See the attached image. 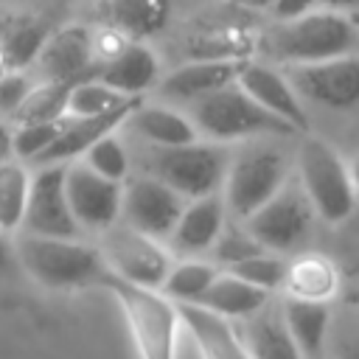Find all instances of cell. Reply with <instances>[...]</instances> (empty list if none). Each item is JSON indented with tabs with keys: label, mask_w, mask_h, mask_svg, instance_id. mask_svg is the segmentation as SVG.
Wrapping results in <instances>:
<instances>
[{
	"label": "cell",
	"mask_w": 359,
	"mask_h": 359,
	"mask_svg": "<svg viewBox=\"0 0 359 359\" xmlns=\"http://www.w3.org/2000/svg\"><path fill=\"white\" fill-rule=\"evenodd\" d=\"M272 300V292H264L258 286H252L250 280L238 278L236 272H219L216 280L210 283V289L202 294V300L196 306L227 317V320H244L252 317L255 311H261L266 303Z\"/></svg>",
	"instance_id": "23"
},
{
	"label": "cell",
	"mask_w": 359,
	"mask_h": 359,
	"mask_svg": "<svg viewBox=\"0 0 359 359\" xmlns=\"http://www.w3.org/2000/svg\"><path fill=\"white\" fill-rule=\"evenodd\" d=\"M238 334L252 359H306L283 323L280 306H272V300L252 317H244Z\"/></svg>",
	"instance_id": "22"
},
{
	"label": "cell",
	"mask_w": 359,
	"mask_h": 359,
	"mask_svg": "<svg viewBox=\"0 0 359 359\" xmlns=\"http://www.w3.org/2000/svg\"><path fill=\"white\" fill-rule=\"evenodd\" d=\"M297 182L325 224H342L359 205L348 163L314 135H306L297 149Z\"/></svg>",
	"instance_id": "5"
},
{
	"label": "cell",
	"mask_w": 359,
	"mask_h": 359,
	"mask_svg": "<svg viewBox=\"0 0 359 359\" xmlns=\"http://www.w3.org/2000/svg\"><path fill=\"white\" fill-rule=\"evenodd\" d=\"M280 314H283V323H286L292 339L297 342L300 353L306 359H323L331 317H334L331 300H311V297L283 294Z\"/></svg>",
	"instance_id": "21"
},
{
	"label": "cell",
	"mask_w": 359,
	"mask_h": 359,
	"mask_svg": "<svg viewBox=\"0 0 359 359\" xmlns=\"http://www.w3.org/2000/svg\"><path fill=\"white\" fill-rule=\"evenodd\" d=\"M247 59H233V56H205L194 59L177 70H171L160 81V93L171 101H199L227 84H233L241 73Z\"/></svg>",
	"instance_id": "18"
},
{
	"label": "cell",
	"mask_w": 359,
	"mask_h": 359,
	"mask_svg": "<svg viewBox=\"0 0 359 359\" xmlns=\"http://www.w3.org/2000/svg\"><path fill=\"white\" fill-rule=\"evenodd\" d=\"M0 115H6V107H3V98H0Z\"/></svg>",
	"instance_id": "43"
},
{
	"label": "cell",
	"mask_w": 359,
	"mask_h": 359,
	"mask_svg": "<svg viewBox=\"0 0 359 359\" xmlns=\"http://www.w3.org/2000/svg\"><path fill=\"white\" fill-rule=\"evenodd\" d=\"M50 36V25L39 17H3L0 20V73L25 70L36 62L45 39Z\"/></svg>",
	"instance_id": "24"
},
{
	"label": "cell",
	"mask_w": 359,
	"mask_h": 359,
	"mask_svg": "<svg viewBox=\"0 0 359 359\" xmlns=\"http://www.w3.org/2000/svg\"><path fill=\"white\" fill-rule=\"evenodd\" d=\"M101 20L126 39H146L168 20V0H101Z\"/></svg>",
	"instance_id": "26"
},
{
	"label": "cell",
	"mask_w": 359,
	"mask_h": 359,
	"mask_svg": "<svg viewBox=\"0 0 359 359\" xmlns=\"http://www.w3.org/2000/svg\"><path fill=\"white\" fill-rule=\"evenodd\" d=\"M314 208L303 194L300 182H286L269 202H264L252 216L244 219L247 230L272 252H292L306 244L314 230Z\"/></svg>",
	"instance_id": "9"
},
{
	"label": "cell",
	"mask_w": 359,
	"mask_h": 359,
	"mask_svg": "<svg viewBox=\"0 0 359 359\" xmlns=\"http://www.w3.org/2000/svg\"><path fill=\"white\" fill-rule=\"evenodd\" d=\"M219 272L222 269H219L216 261L182 258V261H177L171 266V272H168V278H165L160 292L165 297H171L174 303H199Z\"/></svg>",
	"instance_id": "28"
},
{
	"label": "cell",
	"mask_w": 359,
	"mask_h": 359,
	"mask_svg": "<svg viewBox=\"0 0 359 359\" xmlns=\"http://www.w3.org/2000/svg\"><path fill=\"white\" fill-rule=\"evenodd\" d=\"M191 118L199 135L216 143H233L261 135H297L292 123L264 109L247 90H241L238 81L194 101Z\"/></svg>",
	"instance_id": "4"
},
{
	"label": "cell",
	"mask_w": 359,
	"mask_h": 359,
	"mask_svg": "<svg viewBox=\"0 0 359 359\" xmlns=\"http://www.w3.org/2000/svg\"><path fill=\"white\" fill-rule=\"evenodd\" d=\"M76 81H39L22 98V104L11 112L14 123H36V121H59L67 115V98Z\"/></svg>",
	"instance_id": "29"
},
{
	"label": "cell",
	"mask_w": 359,
	"mask_h": 359,
	"mask_svg": "<svg viewBox=\"0 0 359 359\" xmlns=\"http://www.w3.org/2000/svg\"><path fill=\"white\" fill-rule=\"evenodd\" d=\"M14 258H17V250H14V244H11V241L3 236V230H0V275L11 269Z\"/></svg>",
	"instance_id": "39"
},
{
	"label": "cell",
	"mask_w": 359,
	"mask_h": 359,
	"mask_svg": "<svg viewBox=\"0 0 359 359\" xmlns=\"http://www.w3.org/2000/svg\"><path fill=\"white\" fill-rule=\"evenodd\" d=\"M325 359H359V297H351L331 317Z\"/></svg>",
	"instance_id": "33"
},
{
	"label": "cell",
	"mask_w": 359,
	"mask_h": 359,
	"mask_svg": "<svg viewBox=\"0 0 359 359\" xmlns=\"http://www.w3.org/2000/svg\"><path fill=\"white\" fill-rule=\"evenodd\" d=\"M65 188H67L70 210L81 230L104 233L115 222H121L123 182L101 177L87 163H67Z\"/></svg>",
	"instance_id": "13"
},
{
	"label": "cell",
	"mask_w": 359,
	"mask_h": 359,
	"mask_svg": "<svg viewBox=\"0 0 359 359\" xmlns=\"http://www.w3.org/2000/svg\"><path fill=\"white\" fill-rule=\"evenodd\" d=\"M180 323L188 328L199 359H252L238 328L196 303H177Z\"/></svg>",
	"instance_id": "19"
},
{
	"label": "cell",
	"mask_w": 359,
	"mask_h": 359,
	"mask_svg": "<svg viewBox=\"0 0 359 359\" xmlns=\"http://www.w3.org/2000/svg\"><path fill=\"white\" fill-rule=\"evenodd\" d=\"M261 250H266V247L247 230V224H224L216 244L210 247V255L219 266L227 269V266H233V264H238V261H244Z\"/></svg>",
	"instance_id": "35"
},
{
	"label": "cell",
	"mask_w": 359,
	"mask_h": 359,
	"mask_svg": "<svg viewBox=\"0 0 359 359\" xmlns=\"http://www.w3.org/2000/svg\"><path fill=\"white\" fill-rule=\"evenodd\" d=\"M236 81L264 109H269L272 115H278L286 123H292L297 129V135H309V129H311L309 112L303 107V98L297 95V90L292 87V81L286 76H280L278 70H272V67H266L261 62H244V67H241Z\"/></svg>",
	"instance_id": "17"
},
{
	"label": "cell",
	"mask_w": 359,
	"mask_h": 359,
	"mask_svg": "<svg viewBox=\"0 0 359 359\" xmlns=\"http://www.w3.org/2000/svg\"><path fill=\"white\" fill-rule=\"evenodd\" d=\"M62 121H36V123H17L14 126V157L20 160H28V163H36L45 149L56 140L59 129H62Z\"/></svg>",
	"instance_id": "36"
},
{
	"label": "cell",
	"mask_w": 359,
	"mask_h": 359,
	"mask_svg": "<svg viewBox=\"0 0 359 359\" xmlns=\"http://www.w3.org/2000/svg\"><path fill=\"white\" fill-rule=\"evenodd\" d=\"M185 208V196L177 194L168 182H163L154 174L146 177H135L123 185V205H121V219L157 238V241H168L171 230L180 222V213Z\"/></svg>",
	"instance_id": "11"
},
{
	"label": "cell",
	"mask_w": 359,
	"mask_h": 359,
	"mask_svg": "<svg viewBox=\"0 0 359 359\" xmlns=\"http://www.w3.org/2000/svg\"><path fill=\"white\" fill-rule=\"evenodd\" d=\"M289 182L286 154L269 143H252L230 157L224 177V205L227 210L244 222L264 202H269Z\"/></svg>",
	"instance_id": "7"
},
{
	"label": "cell",
	"mask_w": 359,
	"mask_h": 359,
	"mask_svg": "<svg viewBox=\"0 0 359 359\" xmlns=\"http://www.w3.org/2000/svg\"><path fill=\"white\" fill-rule=\"evenodd\" d=\"M227 272H236L238 278L250 280L252 286L264 289V292H280L286 283V272H289V261L280 258V252L272 250H261L233 266H227Z\"/></svg>",
	"instance_id": "32"
},
{
	"label": "cell",
	"mask_w": 359,
	"mask_h": 359,
	"mask_svg": "<svg viewBox=\"0 0 359 359\" xmlns=\"http://www.w3.org/2000/svg\"><path fill=\"white\" fill-rule=\"evenodd\" d=\"M244 8H272V0H236Z\"/></svg>",
	"instance_id": "42"
},
{
	"label": "cell",
	"mask_w": 359,
	"mask_h": 359,
	"mask_svg": "<svg viewBox=\"0 0 359 359\" xmlns=\"http://www.w3.org/2000/svg\"><path fill=\"white\" fill-rule=\"evenodd\" d=\"M95 39L84 25H65L50 31L36 56L42 81H81L95 76Z\"/></svg>",
	"instance_id": "14"
},
{
	"label": "cell",
	"mask_w": 359,
	"mask_h": 359,
	"mask_svg": "<svg viewBox=\"0 0 359 359\" xmlns=\"http://www.w3.org/2000/svg\"><path fill=\"white\" fill-rule=\"evenodd\" d=\"M230 151L216 140H194L182 146H154L149 171L168 182L185 199L219 194L227 177Z\"/></svg>",
	"instance_id": "6"
},
{
	"label": "cell",
	"mask_w": 359,
	"mask_h": 359,
	"mask_svg": "<svg viewBox=\"0 0 359 359\" xmlns=\"http://www.w3.org/2000/svg\"><path fill=\"white\" fill-rule=\"evenodd\" d=\"M314 6L317 0H272V14L278 17V22H286L314 11Z\"/></svg>",
	"instance_id": "37"
},
{
	"label": "cell",
	"mask_w": 359,
	"mask_h": 359,
	"mask_svg": "<svg viewBox=\"0 0 359 359\" xmlns=\"http://www.w3.org/2000/svg\"><path fill=\"white\" fill-rule=\"evenodd\" d=\"M28 191H31V174L14 160L0 163V230L3 233L22 227Z\"/></svg>",
	"instance_id": "30"
},
{
	"label": "cell",
	"mask_w": 359,
	"mask_h": 359,
	"mask_svg": "<svg viewBox=\"0 0 359 359\" xmlns=\"http://www.w3.org/2000/svg\"><path fill=\"white\" fill-rule=\"evenodd\" d=\"M317 6L331 8V11H345V8H356L359 0H317Z\"/></svg>",
	"instance_id": "40"
},
{
	"label": "cell",
	"mask_w": 359,
	"mask_h": 359,
	"mask_svg": "<svg viewBox=\"0 0 359 359\" xmlns=\"http://www.w3.org/2000/svg\"><path fill=\"white\" fill-rule=\"evenodd\" d=\"M104 289L118 300L129 325L137 359H174L180 311L171 297L157 289H143L118 275H107Z\"/></svg>",
	"instance_id": "3"
},
{
	"label": "cell",
	"mask_w": 359,
	"mask_h": 359,
	"mask_svg": "<svg viewBox=\"0 0 359 359\" xmlns=\"http://www.w3.org/2000/svg\"><path fill=\"white\" fill-rule=\"evenodd\" d=\"M348 171H351V182H353V191L359 199V154H353V160L348 163Z\"/></svg>",
	"instance_id": "41"
},
{
	"label": "cell",
	"mask_w": 359,
	"mask_h": 359,
	"mask_svg": "<svg viewBox=\"0 0 359 359\" xmlns=\"http://www.w3.org/2000/svg\"><path fill=\"white\" fill-rule=\"evenodd\" d=\"M353 297H359V286H356V294H353Z\"/></svg>",
	"instance_id": "44"
},
{
	"label": "cell",
	"mask_w": 359,
	"mask_h": 359,
	"mask_svg": "<svg viewBox=\"0 0 359 359\" xmlns=\"http://www.w3.org/2000/svg\"><path fill=\"white\" fill-rule=\"evenodd\" d=\"M137 104H140V95H135V98H129L126 104H121V107H115V109H109V112H101V115H84V118L65 115L56 140L45 149V154H42L34 165L73 163V160L81 157L98 137H104V135L115 132L121 123H126V118L135 112Z\"/></svg>",
	"instance_id": "16"
},
{
	"label": "cell",
	"mask_w": 359,
	"mask_h": 359,
	"mask_svg": "<svg viewBox=\"0 0 359 359\" xmlns=\"http://www.w3.org/2000/svg\"><path fill=\"white\" fill-rule=\"evenodd\" d=\"M359 34L339 11H309L297 20L278 22L261 39V50L283 65H309L353 53Z\"/></svg>",
	"instance_id": "2"
},
{
	"label": "cell",
	"mask_w": 359,
	"mask_h": 359,
	"mask_svg": "<svg viewBox=\"0 0 359 359\" xmlns=\"http://www.w3.org/2000/svg\"><path fill=\"white\" fill-rule=\"evenodd\" d=\"M283 292L294 294V297L331 300L339 292V269L331 258H325L320 252H303L289 261Z\"/></svg>",
	"instance_id": "27"
},
{
	"label": "cell",
	"mask_w": 359,
	"mask_h": 359,
	"mask_svg": "<svg viewBox=\"0 0 359 359\" xmlns=\"http://www.w3.org/2000/svg\"><path fill=\"white\" fill-rule=\"evenodd\" d=\"M126 123L151 146H182L199 140V129L194 118L171 109V107H157V104H137L135 112L126 118Z\"/></svg>",
	"instance_id": "25"
},
{
	"label": "cell",
	"mask_w": 359,
	"mask_h": 359,
	"mask_svg": "<svg viewBox=\"0 0 359 359\" xmlns=\"http://www.w3.org/2000/svg\"><path fill=\"white\" fill-rule=\"evenodd\" d=\"M81 157H84V163H87L93 171H98V174L107 177V180L123 182V180L129 177V151H126V146L115 137V132L98 137Z\"/></svg>",
	"instance_id": "34"
},
{
	"label": "cell",
	"mask_w": 359,
	"mask_h": 359,
	"mask_svg": "<svg viewBox=\"0 0 359 359\" xmlns=\"http://www.w3.org/2000/svg\"><path fill=\"white\" fill-rule=\"evenodd\" d=\"M14 250H17V261L22 264V269L45 289L65 292V289L104 286L109 275V266L101 250L79 238L22 233L14 241Z\"/></svg>",
	"instance_id": "1"
},
{
	"label": "cell",
	"mask_w": 359,
	"mask_h": 359,
	"mask_svg": "<svg viewBox=\"0 0 359 359\" xmlns=\"http://www.w3.org/2000/svg\"><path fill=\"white\" fill-rule=\"evenodd\" d=\"M224 224H227V205L219 194L188 199L165 244L171 247V255L202 258L205 252H210Z\"/></svg>",
	"instance_id": "15"
},
{
	"label": "cell",
	"mask_w": 359,
	"mask_h": 359,
	"mask_svg": "<svg viewBox=\"0 0 359 359\" xmlns=\"http://www.w3.org/2000/svg\"><path fill=\"white\" fill-rule=\"evenodd\" d=\"M101 255L112 275L137 283L143 289H163L174 258L171 250L163 247V241L129 227L126 222H115L109 230L101 233Z\"/></svg>",
	"instance_id": "8"
},
{
	"label": "cell",
	"mask_w": 359,
	"mask_h": 359,
	"mask_svg": "<svg viewBox=\"0 0 359 359\" xmlns=\"http://www.w3.org/2000/svg\"><path fill=\"white\" fill-rule=\"evenodd\" d=\"M129 98H135V95H123V93L112 90L109 84H104L101 79L87 76L73 84L70 98H67V115H76V118L101 115V112H109V109L126 104Z\"/></svg>",
	"instance_id": "31"
},
{
	"label": "cell",
	"mask_w": 359,
	"mask_h": 359,
	"mask_svg": "<svg viewBox=\"0 0 359 359\" xmlns=\"http://www.w3.org/2000/svg\"><path fill=\"white\" fill-rule=\"evenodd\" d=\"M157 70L160 67L154 53L140 39H129L118 45L112 53L98 59L95 79H101L104 84H109L123 95H140L157 81Z\"/></svg>",
	"instance_id": "20"
},
{
	"label": "cell",
	"mask_w": 359,
	"mask_h": 359,
	"mask_svg": "<svg viewBox=\"0 0 359 359\" xmlns=\"http://www.w3.org/2000/svg\"><path fill=\"white\" fill-rule=\"evenodd\" d=\"M292 87L303 101L325 109L359 107V56H334L309 65H292Z\"/></svg>",
	"instance_id": "12"
},
{
	"label": "cell",
	"mask_w": 359,
	"mask_h": 359,
	"mask_svg": "<svg viewBox=\"0 0 359 359\" xmlns=\"http://www.w3.org/2000/svg\"><path fill=\"white\" fill-rule=\"evenodd\" d=\"M65 174H67V163H48L39 165V171L31 177L22 233L56 236V238H79L84 233L70 210Z\"/></svg>",
	"instance_id": "10"
},
{
	"label": "cell",
	"mask_w": 359,
	"mask_h": 359,
	"mask_svg": "<svg viewBox=\"0 0 359 359\" xmlns=\"http://www.w3.org/2000/svg\"><path fill=\"white\" fill-rule=\"evenodd\" d=\"M14 157V129L0 123V163Z\"/></svg>",
	"instance_id": "38"
}]
</instances>
